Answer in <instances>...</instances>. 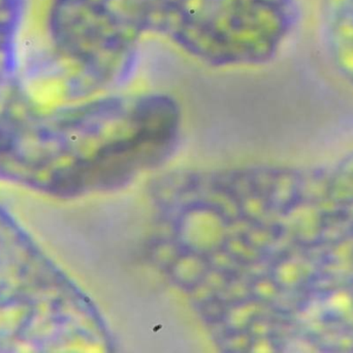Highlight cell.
Here are the masks:
<instances>
[{
  "instance_id": "obj_1",
  "label": "cell",
  "mask_w": 353,
  "mask_h": 353,
  "mask_svg": "<svg viewBox=\"0 0 353 353\" xmlns=\"http://www.w3.org/2000/svg\"><path fill=\"white\" fill-rule=\"evenodd\" d=\"M57 273L0 211V352L34 350L55 316Z\"/></svg>"
},
{
  "instance_id": "obj_2",
  "label": "cell",
  "mask_w": 353,
  "mask_h": 353,
  "mask_svg": "<svg viewBox=\"0 0 353 353\" xmlns=\"http://www.w3.org/2000/svg\"><path fill=\"white\" fill-rule=\"evenodd\" d=\"M323 21L329 59L353 88V0H325Z\"/></svg>"
}]
</instances>
